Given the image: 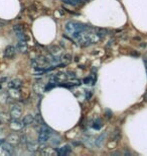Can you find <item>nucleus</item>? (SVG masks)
I'll return each mask as SVG.
<instances>
[{"mask_svg": "<svg viewBox=\"0 0 147 156\" xmlns=\"http://www.w3.org/2000/svg\"><path fill=\"white\" fill-rule=\"evenodd\" d=\"M89 29L88 26L83 24L81 23H76V21H68L65 23V30L73 37V38H78L83 32H85Z\"/></svg>", "mask_w": 147, "mask_h": 156, "instance_id": "obj_1", "label": "nucleus"}, {"mask_svg": "<svg viewBox=\"0 0 147 156\" xmlns=\"http://www.w3.org/2000/svg\"><path fill=\"white\" fill-rule=\"evenodd\" d=\"M87 30H85V32H83L79 37H78V39H79L80 45H82V46H84V47H86V46L91 45V44H95V43H97L100 39H101V38L99 37L98 34L92 33V32H87Z\"/></svg>", "mask_w": 147, "mask_h": 156, "instance_id": "obj_2", "label": "nucleus"}, {"mask_svg": "<svg viewBox=\"0 0 147 156\" xmlns=\"http://www.w3.org/2000/svg\"><path fill=\"white\" fill-rule=\"evenodd\" d=\"M52 134V131L51 128H48L46 126H42L40 128V132L38 134V142L45 144V143H46L49 140Z\"/></svg>", "mask_w": 147, "mask_h": 156, "instance_id": "obj_3", "label": "nucleus"}, {"mask_svg": "<svg viewBox=\"0 0 147 156\" xmlns=\"http://www.w3.org/2000/svg\"><path fill=\"white\" fill-rule=\"evenodd\" d=\"M15 54V48L13 46H7L4 50V58L11 59Z\"/></svg>", "mask_w": 147, "mask_h": 156, "instance_id": "obj_4", "label": "nucleus"}, {"mask_svg": "<svg viewBox=\"0 0 147 156\" xmlns=\"http://www.w3.org/2000/svg\"><path fill=\"white\" fill-rule=\"evenodd\" d=\"M40 153L45 156H54L58 154V150H55V149L51 148V147H43L42 149V151H40Z\"/></svg>", "mask_w": 147, "mask_h": 156, "instance_id": "obj_5", "label": "nucleus"}, {"mask_svg": "<svg viewBox=\"0 0 147 156\" xmlns=\"http://www.w3.org/2000/svg\"><path fill=\"white\" fill-rule=\"evenodd\" d=\"M24 124L22 122H19L18 119H13V121L10 123V127L12 130H15V131H18V130H21L23 128Z\"/></svg>", "mask_w": 147, "mask_h": 156, "instance_id": "obj_6", "label": "nucleus"}, {"mask_svg": "<svg viewBox=\"0 0 147 156\" xmlns=\"http://www.w3.org/2000/svg\"><path fill=\"white\" fill-rule=\"evenodd\" d=\"M19 140H20L19 136H18L16 133H11L10 135L7 137V142L10 143L12 145L18 144V143H19Z\"/></svg>", "mask_w": 147, "mask_h": 156, "instance_id": "obj_7", "label": "nucleus"}, {"mask_svg": "<svg viewBox=\"0 0 147 156\" xmlns=\"http://www.w3.org/2000/svg\"><path fill=\"white\" fill-rule=\"evenodd\" d=\"M54 79H55V82L62 83V82H65V81H67L68 76H67V74L64 73V72H58V73L54 75Z\"/></svg>", "mask_w": 147, "mask_h": 156, "instance_id": "obj_8", "label": "nucleus"}, {"mask_svg": "<svg viewBox=\"0 0 147 156\" xmlns=\"http://www.w3.org/2000/svg\"><path fill=\"white\" fill-rule=\"evenodd\" d=\"M39 145L40 143L39 142H34V141H29L26 143V146H27V149L31 152H35L39 149Z\"/></svg>", "mask_w": 147, "mask_h": 156, "instance_id": "obj_9", "label": "nucleus"}, {"mask_svg": "<svg viewBox=\"0 0 147 156\" xmlns=\"http://www.w3.org/2000/svg\"><path fill=\"white\" fill-rule=\"evenodd\" d=\"M22 85V81L20 79H13L8 83V87L11 89H18Z\"/></svg>", "mask_w": 147, "mask_h": 156, "instance_id": "obj_10", "label": "nucleus"}, {"mask_svg": "<svg viewBox=\"0 0 147 156\" xmlns=\"http://www.w3.org/2000/svg\"><path fill=\"white\" fill-rule=\"evenodd\" d=\"M21 110L18 107H13L10 110V116L13 119H20L21 117Z\"/></svg>", "mask_w": 147, "mask_h": 156, "instance_id": "obj_11", "label": "nucleus"}, {"mask_svg": "<svg viewBox=\"0 0 147 156\" xmlns=\"http://www.w3.org/2000/svg\"><path fill=\"white\" fill-rule=\"evenodd\" d=\"M84 141H85L86 145L88 146L89 148H92V147H94V146H96V139L93 138V137H91V136L86 137Z\"/></svg>", "mask_w": 147, "mask_h": 156, "instance_id": "obj_12", "label": "nucleus"}, {"mask_svg": "<svg viewBox=\"0 0 147 156\" xmlns=\"http://www.w3.org/2000/svg\"><path fill=\"white\" fill-rule=\"evenodd\" d=\"M34 122V117L32 115H26L25 117L23 118L22 123L24 124V126H28V125H31Z\"/></svg>", "mask_w": 147, "mask_h": 156, "instance_id": "obj_13", "label": "nucleus"}, {"mask_svg": "<svg viewBox=\"0 0 147 156\" xmlns=\"http://www.w3.org/2000/svg\"><path fill=\"white\" fill-rule=\"evenodd\" d=\"M12 144H10V143H8V142H4L2 144V147L1 148H3L4 149V151L6 152L7 154H11L12 153V151H13V147H12Z\"/></svg>", "mask_w": 147, "mask_h": 156, "instance_id": "obj_14", "label": "nucleus"}, {"mask_svg": "<svg viewBox=\"0 0 147 156\" xmlns=\"http://www.w3.org/2000/svg\"><path fill=\"white\" fill-rule=\"evenodd\" d=\"M17 49L19 50L21 53H25L27 51V44L24 42V41H20V42L17 44Z\"/></svg>", "mask_w": 147, "mask_h": 156, "instance_id": "obj_15", "label": "nucleus"}, {"mask_svg": "<svg viewBox=\"0 0 147 156\" xmlns=\"http://www.w3.org/2000/svg\"><path fill=\"white\" fill-rule=\"evenodd\" d=\"M61 53H62V50L58 46H52L51 48V54L54 55L55 57H58V56L61 55Z\"/></svg>", "mask_w": 147, "mask_h": 156, "instance_id": "obj_16", "label": "nucleus"}, {"mask_svg": "<svg viewBox=\"0 0 147 156\" xmlns=\"http://www.w3.org/2000/svg\"><path fill=\"white\" fill-rule=\"evenodd\" d=\"M72 61V55L71 54H65L64 56L62 57V60H61V62L62 63H64V65H67V64H68L70 62Z\"/></svg>", "mask_w": 147, "mask_h": 156, "instance_id": "obj_17", "label": "nucleus"}, {"mask_svg": "<svg viewBox=\"0 0 147 156\" xmlns=\"http://www.w3.org/2000/svg\"><path fill=\"white\" fill-rule=\"evenodd\" d=\"M105 137H106V134L104 133V134H102V135H100L98 138L96 139V146H97V147H101L103 142H104Z\"/></svg>", "mask_w": 147, "mask_h": 156, "instance_id": "obj_18", "label": "nucleus"}, {"mask_svg": "<svg viewBox=\"0 0 147 156\" xmlns=\"http://www.w3.org/2000/svg\"><path fill=\"white\" fill-rule=\"evenodd\" d=\"M33 90L35 91L36 93H42L45 91V87H43L42 84H39V83H35L33 85Z\"/></svg>", "mask_w": 147, "mask_h": 156, "instance_id": "obj_19", "label": "nucleus"}, {"mask_svg": "<svg viewBox=\"0 0 147 156\" xmlns=\"http://www.w3.org/2000/svg\"><path fill=\"white\" fill-rule=\"evenodd\" d=\"M68 152H70V148H68V146H65V147H62V148L58 149V155H67Z\"/></svg>", "mask_w": 147, "mask_h": 156, "instance_id": "obj_20", "label": "nucleus"}, {"mask_svg": "<svg viewBox=\"0 0 147 156\" xmlns=\"http://www.w3.org/2000/svg\"><path fill=\"white\" fill-rule=\"evenodd\" d=\"M62 1L65 2V3H68V4L77 5V4H79V3H81L82 0H62Z\"/></svg>", "mask_w": 147, "mask_h": 156, "instance_id": "obj_21", "label": "nucleus"}, {"mask_svg": "<svg viewBox=\"0 0 147 156\" xmlns=\"http://www.w3.org/2000/svg\"><path fill=\"white\" fill-rule=\"evenodd\" d=\"M15 35H16V37H17V38L19 39L20 41H24V40H25V38H26L23 32H18V33H15Z\"/></svg>", "mask_w": 147, "mask_h": 156, "instance_id": "obj_22", "label": "nucleus"}, {"mask_svg": "<svg viewBox=\"0 0 147 156\" xmlns=\"http://www.w3.org/2000/svg\"><path fill=\"white\" fill-rule=\"evenodd\" d=\"M13 30H14L15 33L23 32V27H22V26H20V24H16V26L13 27Z\"/></svg>", "mask_w": 147, "mask_h": 156, "instance_id": "obj_23", "label": "nucleus"}, {"mask_svg": "<svg viewBox=\"0 0 147 156\" xmlns=\"http://www.w3.org/2000/svg\"><path fill=\"white\" fill-rule=\"evenodd\" d=\"M101 126H102V124H101V121L100 120H97L95 123H94V128H95V129H100V128H101Z\"/></svg>", "mask_w": 147, "mask_h": 156, "instance_id": "obj_24", "label": "nucleus"}, {"mask_svg": "<svg viewBox=\"0 0 147 156\" xmlns=\"http://www.w3.org/2000/svg\"><path fill=\"white\" fill-rule=\"evenodd\" d=\"M105 34H106V30H99L98 35H99L100 38H102V37H105Z\"/></svg>", "mask_w": 147, "mask_h": 156, "instance_id": "obj_25", "label": "nucleus"}, {"mask_svg": "<svg viewBox=\"0 0 147 156\" xmlns=\"http://www.w3.org/2000/svg\"><path fill=\"white\" fill-rule=\"evenodd\" d=\"M0 89H1V85H0Z\"/></svg>", "mask_w": 147, "mask_h": 156, "instance_id": "obj_26", "label": "nucleus"}]
</instances>
